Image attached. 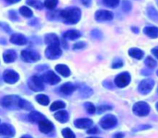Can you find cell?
Listing matches in <instances>:
<instances>
[{
    "label": "cell",
    "instance_id": "1f68e13d",
    "mask_svg": "<svg viewBox=\"0 0 158 138\" xmlns=\"http://www.w3.org/2000/svg\"><path fill=\"white\" fill-rule=\"evenodd\" d=\"M62 136L64 138H75L74 133L69 128H65L62 130Z\"/></svg>",
    "mask_w": 158,
    "mask_h": 138
},
{
    "label": "cell",
    "instance_id": "8992f818",
    "mask_svg": "<svg viewBox=\"0 0 158 138\" xmlns=\"http://www.w3.org/2000/svg\"><path fill=\"white\" fill-rule=\"evenodd\" d=\"M118 123V120L113 115H106L100 121V126L105 130H109L113 127H115Z\"/></svg>",
    "mask_w": 158,
    "mask_h": 138
},
{
    "label": "cell",
    "instance_id": "681fc988",
    "mask_svg": "<svg viewBox=\"0 0 158 138\" xmlns=\"http://www.w3.org/2000/svg\"><path fill=\"white\" fill-rule=\"evenodd\" d=\"M6 2H8L9 4H14V3H17V2H19V1H20V0H6Z\"/></svg>",
    "mask_w": 158,
    "mask_h": 138
},
{
    "label": "cell",
    "instance_id": "4dcf8cb0",
    "mask_svg": "<svg viewBox=\"0 0 158 138\" xmlns=\"http://www.w3.org/2000/svg\"><path fill=\"white\" fill-rule=\"evenodd\" d=\"M27 3L30 6H33V7H35L37 9H42L43 6H44V5L38 0H27Z\"/></svg>",
    "mask_w": 158,
    "mask_h": 138
},
{
    "label": "cell",
    "instance_id": "ac0fdd59",
    "mask_svg": "<svg viewBox=\"0 0 158 138\" xmlns=\"http://www.w3.org/2000/svg\"><path fill=\"white\" fill-rule=\"evenodd\" d=\"M44 42L48 45H59L60 42L58 37L55 33H49L44 37Z\"/></svg>",
    "mask_w": 158,
    "mask_h": 138
},
{
    "label": "cell",
    "instance_id": "c3c4849f",
    "mask_svg": "<svg viewBox=\"0 0 158 138\" xmlns=\"http://www.w3.org/2000/svg\"><path fill=\"white\" fill-rule=\"evenodd\" d=\"M124 137V135L123 134H120V133H118V134H116L113 138H123Z\"/></svg>",
    "mask_w": 158,
    "mask_h": 138
},
{
    "label": "cell",
    "instance_id": "8fae6325",
    "mask_svg": "<svg viewBox=\"0 0 158 138\" xmlns=\"http://www.w3.org/2000/svg\"><path fill=\"white\" fill-rule=\"evenodd\" d=\"M3 78H4V81L9 84H13L15 83H17L19 79V74L12 71V70H6L4 71V74H3Z\"/></svg>",
    "mask_w": 158,
    "mask_h": 138
},
{
    "label": "cell",
    "instance_id": "7dc6e473",
    "mask_svg": "<svg viewBox=\"0 0 158 138\" xmlns=\"http://www.w3.org/2000/svg\"><path fill=\"white\" fill-rule=\"evenodd\" d=\"M152 53L156 57V58H158V46L157 47H155L152 49Z\"/></svg>",
    "mask_w": 158,
    "mask_h": 138
},
{
    "label": "cell",
    "instance_id": "ba28073f",
    "mask_svg": "<svg viewBox=\"0 0 158 138\" xmlns=\"http://www.w3.org/2000/svg\"><path fill=\"white\" fill-rule=\"evenodd\" d=\"M62 54L59 45H48L45 50V56L49 59H56Z\"/></svg>",
    "mask_w": 158,
    "mask_h": 138
},
{
    "label": "cell",
    "instance_id": "6f0895ef",
    "mask_svg": "<svg viewBox=\"0 0 158 138\" xmlns=\"http://www.w3.org/2000/svg\"><path fill=\"white\" fill-rule=\"evenodd\" d=\"M157 2H158V0H157Z\"/></svg>",
    "mask_w": 158,
    "mask_h": 138
},
{
    "label": "cell",
    "instance_id": "ffe728a7",
    "mask_svg": "<svg viewBox=\"0 0 158 138\" xmlns=\"http://www.w3.org/2000/svg\"><path fill=\"white\" fill-rule=\"evenodd\" d=\"M143 32L151 38H157L158 37V28L156 26L145 27L143 29Z\"/></svg>",
    "mask_w": 158,
    "mask_h": 138
},
{
    "label": "cell",
    "instance_id": "7a4b0ae2",
    "mask_svg": "<svg viewBox=\"0 0 158 138\" xmlns=\"http://www.w3.org/2000/svg\"><path fill=\"white\" fill-rule=\"evenodd\" d=\"M133 112L135 115L137 116H147L150 112V106L146 103V102H138L136 104H134L133 108Z\"/></svg>",
    "mask_w": 158,
    "mask_h": 138
},
{
    "label": "cell",
    "instance_id": "d590c367",
    "mask_svg": "<svg viewBox=\"0 0 158 138\" xmlns=\"http://www.w3.org/2000/svg\"><path fill=\"white\" fill-rule=\"evenodd\" d=\"M81 96H82L83 97H88L89 96H91V95L93 94V91H92L89 87L83 86V87L81 89Z\"/></svg>",
    "mask_w": 158,
    "mask_h": 138
},
{
    "label": "cell",
    "instance_id": "52a82bcc",
    "mask_svg": "<svg viewBox=\"0 0 158 138\" xmlns=\"http://www.w3.org/2000/svg\"><path fill=\"white\" fill-rule=\"evenodd\" d=\"M154 85H155V82L152 79H146L140 83V84L138 86V90L141 94L147 95L152 91Z\"/></svg>",
    "mask_w": 158,
    "mask_h": 138
},
{
    "label": "cell",
    "instance_id": "d6986e66",
    "mask_svg": "<svg viewBox=\"0 0 158 138\" xmlns=\"http://www.w3.org/2000/svg\"><path fill=\"white\" fill-rule=\"evenodd\" d=\"M76 90V86L71 83H66L60 87V92L64 95H70Z\"/></svg>",
    "mask_w": 158,
    "mask_h": 138
},
{
    "label": "cell",
    "instance_id": "f546056e",
    "mask_svg": "<svg viewBox=\"0 0 158 138\" xmlns=\"http://www.w3.org/2000/svg\"><path fill=\"white\" fill-rule=\"evenodd\" d=\"M19 108H21L23 110H31L32 109V106L30 102L24 100V99H20L19 102Z\"/></svg>",
    "mask_w": 158,
    "mask_h": 138
},
{
    "label": "cell",
    "instance_id": "f5cc1de1",
    "mask_svg": "<svg viewBox=\"0 0 158 138\" xmlns=\"http://www.w3.org/2000/svg\"><path fill=\"white\" fill-rule=\"evenodd\" d=\"M156 110H158V103H157V104H156Z\"/></svg>",
    "mask_w": 158,
    "mask_h": 138
},
{
    "label": "cell",
    "instance_id": "7bdbcfd3",
    "mask_svg": "<svg viewBox=\"0 0 158 138\" xmlns=\"http://www.w3.org/2000/svg\"><path fill=\"white\" fill-rule=\"evenodd\" d=\"M0 28H1V29H3V30H4L5 32H11V30H10V28H9L8 24H6V23L0 22Z\"/></svg>",
    "mask_w": 158,
    "mask_h": 138
},
{
    "label": "cell",
    "instance_id": "816d5d0a",
    "mask_svg": "<svg viewBox=\"0 0 158 138\" xmlns=\"http://www.w3.org/2000/svg\"><path fill=\"white\" fill-rule=\"evenodd\" d=\"M133 31H134L135 32H139V30H138V29H134V28H133Z\"/></svg>",
    "mask_w": 158,
    "mask_h": 138
},
{
    "label": "cell",
    "instance_id": "44dd1931",
    "mask_svg": "<svg viewBox=\"0 0 158 138\" xmlns=\"http://www.w3.org/2000/svg\"><path fill=\"white\" fill-rule=\"evenodd\" d=\"M56 71L64 77H69L70 75V71L68 66L64 64H58L56 66Z\"/></svg>",
    "mask_w": 158,
    "mask_h": 138
},
{
    "label": "cell",
    "instance_id": "2e32d148",
    "mask_svg": "<svg viewBox=\"0 0 158 138\" xmlns=\"http://www.w3.org/2000/svg\"><path fill=\"white\" fill-rule=\"evenodd\" d=\"M15 130L11 125L8 124H2L0 125V136H14Z\"/></svg>",
    "mask_w": 158,
    "mask_h": 138
},
{
    "label": "cell",
    "instance_id": "9f6ffc18",
    "mask_svg": "<svg viewBox=\"0 0 158 138\" xmlns=\"http://www.w3.org/2000/svg\"><path fill=\"white\" fill-rule=\"evenodd\" d=\"M157 93H158V89H157Z\"/></svg>",
    "mask_w": 158,
    "mask_h": 138
},
{
    "label": "cell",
    "instance_id": "83f0119b",
    "mask_svg": "<svg viewBox=\"0 0 158 138\" xmlns=\"http://www.w3.org/2000/svg\"><path fill=\"white\" fill-rule=\"evenodd\" d=\"M147 14L148 16L153 19V20H158V12L157 10L154 6H149L147 9Z\"/></svg>",
    "mask_w": 158,
    "mask_h": 138
},
{
    "label": "cell",
    "instance_id": "484cf974",
    "mask_svg": "<svg viewBox=\"0 0 158 138\" xmlns=\"http://www.w3.org/2000/svg\"><path fill=\"white\" fill-rule=\"evenodd\" d=\"M66 107V104L62 101H56L54 102L53 104H51V107H50V110L52 111H56V110H62Z\"/></svg>",
    "mask_w": 158,
    "mask_h": 138
},
{
    "label": "cell",
    "instance_id": "11a10c76",
    "mask_svg": "<svg viewBox=\"0 0 158 138\" xmlns=\"http://www.w3.org/2000/svg\"><path fill=\"white\" fill-rule=\"evenodd\" d=\"M157 76H158V71H157Z\"/></svg>",
    "mask_w": 158,
    "mask_h": 138
},
{
    "label": "cell",
    "instance_id": "6da1fadb",
    "mask_svg": "<svg viewBox=\"0 0 158 138\" xmlns=\"http://www.w3.org/2000/svg\"><path fill=\"white\" fill-rule=\"evenodd\" d=\"M81 10L78 7H69L60 12V17L68 24H75L81 19Z\"/></svg>",
    "mask_w": 158,
    "mask_h": 138
},
{
    "label": "cell",
    "instance_id": "f35d334b",
    "mask_svg": "<svg viewBox=\"0 0 158 138\" xmlns=\"http://www.w3.org/2000/svg\"><path fill=\"white\" fill-rule=\"evenodd\" d=\"M122 9H123L125 12H129V11L131 9V4L129 1H127V0L123 1V2H122Z\"/></svg>",
    "mask_w": 158,
    "mask_h": 138
},
{
    "label": "cell",
    "instance_id": "30bf717a",
    "mask_svg": "<svg viewBox=\"0 0 158 138\" xmlns=\"http://www.w3.org/2000/svg\"><path fill=\"white\" fill-rule=\"evenodd\" d=\"M131 82V75L128 72L118 74L115 79V84L118 87H125Z\"/></svg>",
    "mask_w": 158,
    "mask_h": 138
},
{
    "label": "cell",
    "instance_id": "f1b7e54d",
    "mask_svg": "<svg viewBox=\"0 0 158 138\" xmlns=\"http://www.w3.org/2000/svg\"><path fill=\"white\" fill-rule=\"evenodd\" d=\"M19 12L22 16H24L26 18H30L32 16V11L28 6H21L19 8Z\"/></svg>",
    "mask_w": 158,
    "mask_h": 138
},
{
    "label": "cell",
    "instance_id": "5b68a950",
    "mask_svg": "<svg viewBox=\"0 0 158 138\" xmlns=\"http://www.w3.org/2000/svg\"><path fill=\"white\" fill-rule=\"evenodd\" d=\"M28 86L30 87V89H31L32 91H35V92H38V91H42L44 90V82L42 80L41 77L39 76H32L29 82H28Z\"/></svg>",
    "mask_w": 158,
    "mask_h": 138
},
{
    "label": "cell",
    "instance_id": "60d3db41",
    "mask_svg": "<svg viewBox=\"0 0 158 138\" xmlns=\"http://www.w3.org/2000/svg\"><path fill=\"white\" fill-rule=\"evenodd\" d=\"M123 66V62L120 60V59H116L114 62H113V65H112V67L114 68V69H118V68H120V67H122Z\"/></svg>",
    "mask_w": 158,
    "mask_h": 138
},
{
    "label": "cell",
    "instance_id": "74e56055",
    "mask_svg": "<svg viewBox=\"0 0 158 138\" xmlns=\"http://www.w3.org/2000/svg\"><path fill=\"white\" fill-rule=\"evenodd\" d=\"M113 108L111 106H108V105H101L98 107L97 109V112L98 113H103L104 111H106V110H112Z\"/></svg>",
    "mask_w": 158,
    "mask_h": 138
},
{
    "label": "cell",
    "instance_id": "9a60e30c",
    "mask_svg": "<svg viewBox=\"0 0 158 138\" xmlns=\"http://www.w3.org/2000/svg\"><path fill=\"white\" fill-rule=\"evenodd\" d=\"M10 42L14 45H23L27 44V39L20 33H14L10 37Z\"/></svg>",
    "mask_w": 158,
    "mask_h": 138
},
{
    "label": "cell",
    "instance_id": "4316f807",
    "mask_svg": "<svg viewBox=\"0 0 158 138\" xmlns=\"http://www.w3.org/2000/svg\"><path fill=\"white\" fill-rule=\"evenodd\" d=\"M36 101L44 106H47L49 104V98L45 95H38L36 96Z\"/></svg>",
    "mask_w": 158,
    "mask_h": 138
},
{
    "label": "cell",
    "instance_id": "7c38bea8",
    "mask_svg": "<svg viewBox=\"0 0 158 138\" xmlns=\"http://www.w3.org/2000/svg\"><path fill=\"white\" fill-rule=\"evenodd\" d=\"M112 19L113 14L108 10H99L95 13V19L98 21H108Z\"/></svg>",
    "mask_w": 158,
    "mask_h": 138
},
{
    "label": "cell",
    "instance_id": "277c9868",
    "mask_svg": "<svg viewBox=\"0 0 158 138\" xmlns=\"http://www.w3.org/2000/svg\"><path fill=\"white\" fill-rule=\"evenodd\" d=\"M21 59L28 63H33L40 59V55L33 50H23L20 54Z\"/></svg>",
    "mask_w": 158,
    "mask_h": 138
},
{
    "label": "cell",
    "instance_id": "e575fe53",
    "mask_svg": "<svg viewBox=\"0 0 158 138\" xmlns=\"http://www.w3.org/2000/svg\"><path fill=\"white\" fill-rule=\"evenodd\" d=\"M145 65H146L148 68L153 69V68H155V67L156 66V61L153 58L148 57V58H146V59H145Z\"/></svg>",
    "mask_w": 158,
    "mask_h": 138
},
{
    "label": "cell",
    "instance_id": "836d02e7",
    "mask_svg": "<svg viewBox=\"0 0 158 138\" xmlns=\"http://www.w3.org/2000/svg\"><path fill=\"white\" fill-rule=\"evenodd\" d=\"M103 3L109 7H117L119 4V0H103Z\"/></svg>",
    "mask_w": 158,
    "mask_h": 138
},
{
    "label": "cell",
    "instance_id": "cb8c5ba5",
    "mask_svg": "<svg viewBox=\"0 0 158 138\" xmlns=\"http://www.w3.org/2000/svg\"><path fill=\"white\" fill-rule=\"evenodd\" d=\"M55 118L56 121H58L59 123H65L69 121V113L65 110L62 111H58L55 114Z\"/></svg>",
    "mask_w": 158,
    "mask_h": 138
},
{
    "label": "cell",
    "instance_id": "603a6c76",
    "mask_svg": "<svg viewBox=\"0 0 158 138\" xmlns=\"http://www.w3.org/2000/svg\"><path fill=\"white\" fill-rule=\"evenodd\" d=\"M44 119H45V117L38 111H31L29 114V120L32 123H39Z\"/></svg>",
    "mask_w": 158,
    "mask_h": 138
},
{
    "label": "cell",
    "instance_id": "f6af8a7d",
    "mask_svg": "<svg viewBox=\"0 0 158 138\" xmlns=\"http://www.w3.org/2000/svg\"><path fill=\"white\" fill-rule=\"evenodd\" d=\"M9 17H10V19H11L12 20H17V19H18V17H17L15 11H12V10L9 11Z\"/></svg>",
    "mask_w": 158,
    "mask_h": 138
},
{
    "label": "cell",
    "instance_id": "e0dca14e",
    "mask_svg": "<svg viewBox=\"0 0 158 138\" xmlns=\"http://www.w3.org/2000/svg\"><path fill=\"white\" fill-rule=\"evenodd\" d=\"M3 58H4V61H5L6 63H11V62H13V61L16 60V58H17V54H16V52H15L14 50L9 49V50H6V51L4 52V54H3Z\"/></svg>",
    "mask_w": 158,
    "mask_h": 138
},
{
    "label": "cell",
    "instance_id": "f907efd6",
    "mask_svg": "<svg viewBox=\"0 0 158 138\" xmlns=\"http://www.w3.org/2000/svg\"><path fill=\"white\" fill-rule=\"evenodd\" d=\"M20 138H32L31 136H23L22 137H20Z\"/></svg>",
    "mask_w": 158,
    "mask_h": 138
},
{
    "label": "cell",
    "instance_id": "b9f144b4",
    "mask_svg": "<svg viewBox=\"0 0 158 138\" xmlns=\"http://www.w3.org/2000/svg\"><path fill=\"white\" fill-rule=\"evenodd\" d=\"M92 36H93L94 38H95V39H99V38L102 37V32H99L98 30H94V31L92 32Z\"/></svg>",
    "mask_w": 158,
    "mask_h": 138
},
{
    "label": "cell",
    "instance_id": "d4e9b609",
    "mask_svg": "<svg viewBox=\"0 0 158 138\" xmlns=\"http://www.w3.org/2000/svg\"><path fill=\"white\" fill-rule=\"evenodd\" d=\"M129 55L136 59H141L143 57V52L139 48H131L129 50Z\"/></svg>",
    "mask_w": 158,
    "mask_h": 138
},
{
    "label": "cell",
    "instance_id": "3957f363",
    "mask_svg": "<svg viewBox=\"0 0 158 138\" xmlns=\"http://www.w3.org/2000/svg\"><path fill=\"white\" fill-rule=\"evenodd\" d=\"M19 100L20 98L18 96H6L1 100V104L6 109H15L19 108Z\"/></svg>",
    "mask_w": 158,
    "mask_h": 138
},
{
    "label": "cell",
    "instance_id": "ab89813d",
    "mask_svg": "<svg viewBox=\"0 0 158 138\" xmlns=\"http://www.w3.org/2000/svg\"><path fill=\"white\" fill-rule=\"evenodd\" d=\"M85 45H86V44H85L84 42H78V43H76V44L73 45V48H74L75 50H77V49H82V48L85 47Z\"/></svg>",
    "mask_w": 158,
    "mask_h": 138
},
{
    "label": "cell",
    "instance_id": "5bb4252c",
    "mask_svg": "<svg viewBox=\"0 0 158 138\" xmlns=\"http://www.w3.org/2000/svg\"><path fill=\"white\" fill-rule=\"evenodd\" d=\"M54 126H53V123L46 120V119H44L43 121H41L39 123V130L43 133V134H48L50 133L52 130H53Z\"/></svg>",
    "mask_w": 158,
    "mask_h": 138
},
{
    "label": "cell",
    "instance_id": "9c48e42d",
    "mask_svg": "<svg viewBox=\"0 0 158 138\" xmlns=\"http://www.w3.org/2000/svg\"><path fill=\"white\" fill-rule=\"evenodd\" d=\"M42 80L43 82H45L49 84H56L60 82V78L52 71H46L45 73H44L42 75Z\"/></svg>",
    "mask_w": 158,
    "mask_h": 138
},
{
    "label": "cell",
    "instance_id": "8d00e7d4",
    "mask_svg": "<svg viewBox=\"0 0 158 138\" xmlns=\"http://www.w3.org/2000/svg\"><path fill=\"white\" fill-rule=\"evenodd\" d=\"M84 107H85L87 112L90 113V114H94V113L96 111V109H95V107L94 106V104H92V103H90V102L85 103V104H84Z\"/></svg>",
    "mask_w": 158,
    "mask_h": 138
},
{
    "label": "cell",
    "instance_id": "ee69618b",
    "mask_svg": "<svg viewBox=\"0 0 158 138\" xmlns=\"http://www.w3.org/2000/svg\"><path fill=\"white\" fill-rule=\"evenodd\" d=\"M87 134L89 135H94V134H98V129L96 127H93L92 129H89L87 131Z\"/></svg>",
    "mask_w": 158,
    "mask_h": 138
},
{
    "label": "cell",
    "instance_id": "4fadbf2b",
    "mask_svg": "<svg viewBox=\"0 0 158 138\" xmlns=\"http://www.w3.org/2000/svg\"><path fill=\"white\" fill-rule=\"evenodd\" d=\"M74 125L79 128V129H87L92 127L93 125V121L90 119H86V118H81V119H77L74 122Z\"/></svg>",
    "mask_w": 158,
    "mask_h": 138
},
{
    "label": "cell",
    "instance_id": "d6a6232c",
    "mask_svg": "<svg viewBox=\"0 0 158 138\" xmlns=\"http://www.w3.org/2000/svg\"><path fill=\"white\" fill-rule=\"evenodd\" d=\"M58 3V0H45L44 6L49 9H54Z\"/></svg>",
    "mask_w": 158,
    "mask_h": 138
},
{
    "label": "cell",
    "instance_id": "db71d44e",
    "mask_svg": "<svg viewBox=\"0 0 158 138\" xmlns=\"http://www.w3.org/2000/svg\"><path fill=\"white\" fill-rule=\"evenodd\" d=\"M88 138H99V137H88Z\"/></svg>",
    "mask_w": 158,
    "mask_h": 138
},
{
    "label": "cell",
    "instance_id": "bcb514c9",
    "mask_svg": "<svg viewBox=\"0 0 158 138\" xmlns=\"http://www.w3.org/2000/svg\"><path fill=\"white\" fill-rule=\"evenodd\" d=\"M81 2L82 3V5H84L85 6H90L92 4V0H81Z\"/></svg>",
    "mask_w": 158,
    "mask_h": 138
},
{
    "label": "cell",
    "instance_id": "7402d4cb",
    "mask_svg": "<svg viewBox=\"0 0 158 138\" xmlns=\"http://www.w3.org/2000/svg\"><path fill=\"white\" fill-rule=\"evenodd\" d=\"M64 38L68 40H76L79 37H81V32L76 30H69L64 33Z\"/></svg>",
    "mask_w": 158,
    "mask_h": 138
}]
</instances>
